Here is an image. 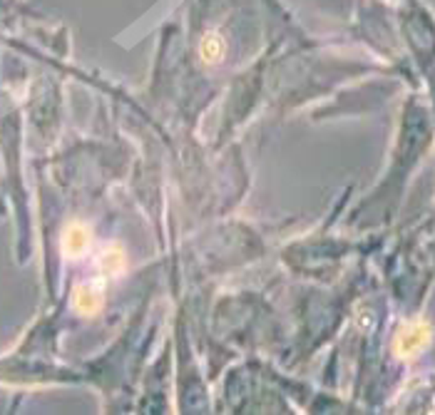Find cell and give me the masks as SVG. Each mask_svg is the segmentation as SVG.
<instances>
[{
    "instance_id": "cell-1",
    "label": "cell",
    "mask_w": 435,
    "mask_h": 415,
    "mask_svg": "<svg viewBox=\"0 0 435 415\" xmlns=\"http://www.w3.org/2000/svg\"><path fill=\"white\" fill-rule=\"evenodd\" d=\"M87 247H90V232H87V227L70 224L65 236H63V249H65L67 256H80V254H85Z\"/></svg>"
},
{
    "instance_id": "cell-2",
    "label": "cell",
    "mask_w": 435,
    "mask_h": 415,
    "mask_svg": "<svg viewBox=\"0 0 435 415\" xmlns=\"http://www.w3.org/2000/svg\"><path fill=\"white\" fill-rule=\"evenodd\" d=\"M100 306H102V299H100V293L90 286H80L78 291H75V309L85 316H92V313L100 311Z\"/></svg>"
},
{
    "instance_id": "cell-4",
    "label": "cell",
    "mask_w": 435,
    "mask_h": 415,
    "mask_svg": "<svg viewBox=\"0 0 435 415\" xmlns=\"http://www.w3.org/2000/svg\"><path fill=\"white\" fill-rule=\"evenodd\" d=\"M102 264L107 266L110 271H118L120 266L124 264L122 251H120V249H110V251H107V254H104V256H102Z\"/></svg>"
},
{
    "instance_id": "cell-3",
    "label": "cell",
    "mask_w": 435,
    "mask_h": 415,
    "mask_svg": "<svg viewBox=\"0 0 435 415\" xmlns=\"http://www.w3.org/2000/svg\"><path fill=\"white\" fill-rule=\"evenodd\" d=\"M199 50H201V60L209 63V65H214V63H219V60L224 58V40H221L216 33H209V35H204V40H201Z\"/></svg>"
}]
</instances>
